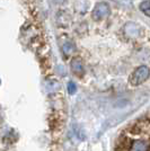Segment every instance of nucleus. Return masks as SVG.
Segmentation results:
<instances>
[{
	"mask_svg": "<svg viewBox=\"0 0 150 151\" xmlns=\"http://www.w3.org/2000/svg\"><path fill=\"white\" fill-rule=\"evenodd\" d=\"M150 76V70L149 68L144 67V65H141L132 72V75L130 76L129 78V81L131 83L132 86H138L140 83L144 82Z\"/></svg>",
	"mask_w": 150,
	"mask_h": 151,
	"instance_id": "obj_2",
	"label": "nucleus"
},
{
	"mask_svg": "<svg viewBox=\"0 0 150 151\" xmlns=\"http://www.w3.org/2000/svg\"><path fill=\"white\" fill-rule=\"evenodd\" d=\"M140 9H141L147 16H149L150 17V0L144 1V2L140 5Z\"/></svg>",
	"mask_w": 150,
	"mask_h": 151,
	"instance_id": "obj_4",
	"label": "nucleus"
},
{
	"mask_svg": "<svg viewBox=\"0 0 150 151\" xmlns=\"http://www.w3.org/2000/svg\"><path fill=\"white\" fill-rule=\"evenodd\" d=\"M113 151H150V111L120 132Z\"/></svg>",
	"mask_w": 150,
	"mask_h": 151,
	"instance_id": "obj_1",
	"label": "nucleus"
},
{
	"mask_svg": "<svg viewBox=\"0 0 150 151\" xmlns=\"http://www.w3.org/2000/svg\"><path fill=\"white\" fill-rule=\"evenodd\" d=\"M108 14H110V8H108L106 4H98L97 6L95 7L93 16L96 19H102L105 18Z\"/></svg>",
	"mask_w": 150,
	"mask_h": 151,
	"instance_id": "obj_3",
	"label": "nucleus"
}]
</instances>
